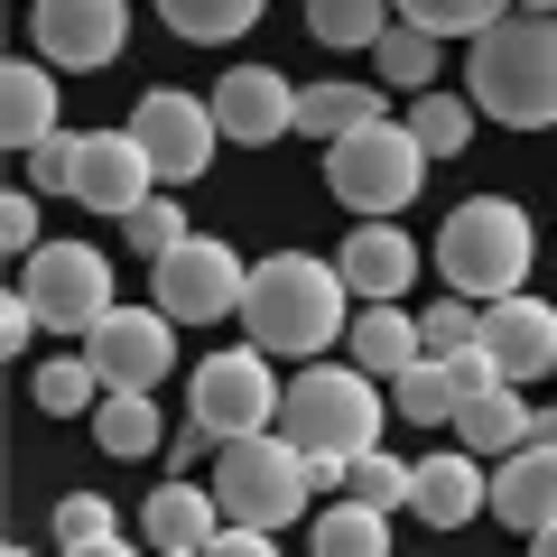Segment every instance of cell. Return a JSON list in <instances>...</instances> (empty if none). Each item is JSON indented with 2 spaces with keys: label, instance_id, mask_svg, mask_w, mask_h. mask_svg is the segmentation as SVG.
<instances>
[{
  "label": "cell",
  "instance_id": "1",
  "mask_svg": "<svg viewBox=\"0 0 557 557\" xmlns=\"http://www.w3.org/2000/svg\"><path fill=\"white\" fill-rule=\"evenodd\" d=\"M278 437L317 465V493H344V465L381 446V391L354 362H307L278 399Z\"/></svg>",
  "mask_w": 557,
  "mask_h": 557
},
{
  "label": "cell",
  "instance_id": "2",
  "mask_svg": "<svg viewBox=\"0 0 557 557\" xmlns=\"http://www.w3.org/2000/svg\"><path fill=\"white\" fill-rule=\"evenodd\" d=\"M344 307H354V288H344L335 260H317V251H270V260L251 270L242 325H251L260 354H325V344L344 335Z\"/></svg>",
  "mask_w": 557,
  "mask_h": 557
},
{
  "label": "cell",
  "instance_id": "3",
  "mask_svg": "<svg viewBox=\"0 0 557 557\" xmlns=\"http://www.w3.org/2000/svg\"><path fill=\"white\" fill-rule=\"evenodd\" d=\"M465 75H474V112L511 121V131L557 121V20L548 10L493 20L474 47H465Z\"/></svg>",
  "mask_w": 557,
  "mask_h": 557
},
{
  "label": "cell",
  "instance_id": "4",
  "mask_svg": "<svg viewBox=\"0 0 557 557\" xmlns=\"http://www.w3.org/2000/svg\"><path fill=\"white\" fill-rule=\"evenodd\" d=\"M530 251H539V233H530V214H520L511 196H465L456 214H446V233H437V270H446V288H456V298H474V307L520 298Z\"/></svg>",
  "mask_w": 557,
  "mask_h": 557
},
{
  "label": "cell",
  "instance_id": "5",
  "mask_svg": "<svg viewBox=\"0 0 557 557\" xmlns=\"http://www.w3.org/2000/svg\"><path fill=\"white\" fill-rule=\"evenodd\" d=\"M214 502H223L233 530H288V520L317 502V465L278 437V428L233 437V446H223V465H214Z\"/></svg>",
  "mask_w": 557,
  "mask_h": 557
},
{
  "label": "cell",
  "instance_id": "6",
  "mask_svg": "<svg viewBox=\"0 0 557 557\" xmlns=\"http://www.w3.org/2000/svg\"><path fill=\"white\" fill-rule=\"evenodd\" d=\"M418 177H428V149H418L409 121H362V131L325 139V186H335V205H354V214H399V205L418 196Z\"/></svg>",
  "mask_w": 557,
  "mask_h": 557
},
{
  "label": "cell",
  "instance_id": "7",
  "mask_svg": "<svg viewBox=\"0 0 557 557\" xmlns=\"http://www.w3.org/2000/svg\"><path fill=\"white\" fill-rule=\"evenodd\" d=\"M278 372L260 344H233V354H205V372L186 381V428H205L214 446L233 437H260V428H278Z\"/></svg>",
  "mask_w": 557,
  "mask_h": 557
},
{
  "label": "cell",
  "instance_id": "8",
  "mask_svg": "<svg viewBox=\"0 0 557 557\" xmlns=\"http://www.w3.org/2000/svg\"><path fill=\"white\" fill-rule=\"evenodd\" d=\"M20 298L38 307L47 335H94L102 317H112V260L94 251V242H47V251L20 260Z\"/></svg>",
  "mask_w": 557,
  "mask_h": 557
},
{
  "label": "cell",
  "instance_id": "9",
  "mask_svg": "<svg viewBox=\"0 0 557 557\" xmlns=\"http://www.w3.org/2000/svg\"><path fill=\"white\" fill-rule=\"evenodd\" d=\"M159 270V307L177 325H214V317H242V298H251V270L233 260V242H214V233H186L168 260H149Z\"/></svg>",
  "mask_w": 557,
  "mask_h": 557
},
{
  "label": "cell",
  "instance_id": "10",
  "mask_svg": "<svg viewBox=\"0 0 557 557\" xmlns=\"http://www.w3.org/2000/svg\"><path fill=\"white\" fill-rule=\"evenodd\" d=\"M131 131H139V149H149V168H159V186H196L205 159H214V139H223V121H214V102L159 84V94H139Z\"/></svg>",
  "mask_w": 557,
  "mask_h": 557
},
{
  "label": "cell",
  "instance_id": "11",
  "mask_svg": "<svg viewBox=\"0 0 557 557\" xmlns=\"http://www.w3.org/2000/svg\"><path fill=\"white\" fill-rule=\"evenodd\" d=\"M168 307H112V317L84 335V354H94L102 391H159L168 362H177V344H168Z\"/></svg>",
  "mask_w": 557,
  "mask_h": 557
},
{
  "label": "cell",
  "instance_id": "12",
  "mask_svg": "<svg viewBox=\"0 0 557 557\" xmlns=\"http://www.w3.org/2000/svg\"><path fill=\"white\" fill-rule=\"evenodd\" d=\"M28 38H38V57L57 65H112L121 38H131V0H38L28 10Z\"/></svg>",
  "mask_w": 557,
  "mask_h": 557
},
{
  "label": "cell",
  "instance_id": "13",
  "mask_svg": "<svg viewBox=\"0 0 557 557\" xmlns=\"http://www.w3.org/2000/svg\"><path fill=\"white\" fill-rule=\"evenodd\" d=\"M149 186H159V168H149V149H139V131H84V149H75V205H94V214H131V205H149Z\"/></svg>",
  "mask_w": 557,
  "mask_h": 557
},
{
  "label": "cell",
  "instance_id": "14",
  "mask_svg": "<svg viewBox=\"0 0 557 557\" xmlns=\"http://www.w3.org/2000/svg\"><path fill=\"white\" fill-rule=\"evenodd\" d=\"M483 354L502 362V381H539V372H557V307L548 298H493L483 307Z\"/></svg>",
  "mask_w": 557,
  "mask_h": 557
},
{
  "label": "cell",
  "instance_id": "15",
  "mask_svg": "<svg viewBox=\"0 0 557 557\" xmlns=\"http://www.w3.org/2000/svg\"><path fill=\"white\" fill-rule=\"evenodd\" d=\"M214 121H223V139H242V149H270V139L298 131V94H288L270 65H233V75L214 84Z\"/></svg>",
  "mask_w": 557,
  "mask_h": 557
},
{
  "label": "cell",
  "instance_id": "16",
  "mask_svg": "<svg viewBox=\"0 0 557 557\" xmlns=\"http://www.w3.org/2000/svg\"><path fill=\"white\" fill-rule=\"evenodd\" d=\"M335 270H344V288H354L362 307H399V288L418 278V242L399 233L391 214H381V223H354L344 251H335Z\"/></svg>",
  "mask_w": 557,
  "mask_h": 557
},
{
  "label": "cell",
  "instance_id": "17",
  "mask_svg": "<svg viewBox=\"0 0 557 557\" xmlns=\"http://www.w3.org/2000/svg\"><path fill=\"white\" fill-rule=\"evenodd\" d=\"M483 502H493L483 456H418V465H409V511L428 520V530H465Z\"/></svg>",
  "mask_w": 557,
  "mask_h": 557
},
{
  "label": "cell",
  "instance_id": "18",
  "mask_svg": "<svg viewBox=\"0 0 557 557\" xmlns=\"http://www.w3.org/2000/svg\"><path fill=\"white\" fill-rule=\"evenodd\" d=\"M139 530H149V548H159V557H205L223 539V502L196 493V483H168V493H149Z\"/></svg>",
  "mask_w": 557,
  "mask_h": 557
},
{
  "label": "cell",
  "instance_id": "19",
  "mask_svg": "<svg viewBox=\"0 0 557 557\" xmlns=\"http://www.w3.org/2000/svg\"><path fill=\"white\" fill-rule=\"evenodd\" d=\"M493 511L511 520V530H548V520H557V437H530L520 456H502Z\"/></svg>",
  "mask_w": 557,
  "mask_h": 557
},
{
  "label": "cell",
  "instance_id": "20",
  "mask_svg": "<svg viewBox=\"0 0 557 557\" xmlns=\"http://www.w3.org/2000/svg\"><path fill=\"white\" fill-rule=\"evenodd\" d=\"M344 344H354V372H372V381H399L418 354H428V344H418V317H409V307H362Z\"/></svg>",
  "mask_w": 557,
  "mask_h": 557
},
{
  "label": "cell",
  "instance_id": "21",
  "mask_svg": "<svg viewBox=\"0 0 557 557\" xmlns=\"http://www.w3.org/2000/svg\"><path fill=\"white\" fill-rule=\"evenodd\" d=\"M0 139H10V149H38V139H57V75H47V65H10V75H0Z\"/></svg>",
  "mask_w": 557,
  "mask_h": 557
},
{
  "label": "cell",
  "instance_id": "22",
  "mask_svg": "<svg viewBox=\"0 0 557 557\" xmlns=\"http://www.w3.org/2000/svg\"><path fill=\"white\" fill-rule=\"evenodd\" d=\"M456 437H465V456H520V446L539 437V418L520 409V391L502 381V391H483V399L456 409Z\"/></svg>",
  "mask_w": 557,
  "mask_h": 557
},
{
  "label": "cell",
  "instance_id": "23",
  "mask_svg": "<svg viewBox=\"0 0 557 557\" xmlns=\"http://www.w3.org/2000/svg\"><path fill=\"white\" fill-rule=\"evenodd\" d=\"M391 409L409 418V428H456L465 399H456V381H446V362H437V354H418L409 372L391 381Z\"/></svg>",
  "mask_w": 557,
  "mask_h": 557
},
{
  "label": "cell",
  "instance_id": "24",
  "mask_svg": "<svg viewBox=\"0 0 557 557\" xmlns=\"http://www.w3.org/2000/svg\"><path fill=\"white\" fill-rule=\"evenodd\" d=\"M307 28H317V47H381L391 38V0H307Z\"/></svg>",
  "mask_w": 557,
  "mask_h": 557
},
{
  "label": "cell",
  "instance_id": "25",
  "mask_svg": "<svg viewBox=\"0 0 557 557\" xmlns=\"http://www.w3.org/2000/svg\"><path fill=\"white\" fill-rule=\"evenodd\" d=\"M317 557H391V511H372V502L317 511Z\"/></svg>",
  "mask_w": 557,
  "mask_h": 557
},
{
  "label": "cell",
  "instance_id": "26",
  "mask_svg": "<svg viewBox=\"0 0 557 557\" xmlns=\"http://www.w3.org/2000/svg\"><path fill=\"white\" fill-rule=\"evenodd\" d=\"M94 446H102V456H149V446H159V409H149V391H102Z\"/></svg>",
  "mask_w": 557,
  "mask_h": 557
},
{
  "label": "cell",
  "instance_id": "27",
  "mask_svg": "<svg viewBox=\"0 0 557 557\" xmlns=\"http://www.w3.org/2000/svg\"><path fill=\"white\" fill-rule=\"evenodd\" d=\"M159 20L177 28V38H196V47H233L242 28L260 20V0H159Z\"/></svg>",
  "mask_w": 557,
  "mask_h": 557
},
{
  "label": "cell",
  "instance_id": "28",
  "mask_svg": "<svg viewBox=\"0 0 557 557\" xmlns=\"http://www.w3.org/2000/svg\"><path fill=\"white\" fill-rule=\"evenodd\" d=\"M362 121H381V102L362 94V84H307L298 94V131H317V139H344V131H362Z\"/></svg>",
  "mask_w": 557,
  "mask_h": 557
},
{
  "label": "cell",
  "instance_id": "29",
  "mask_svg": "<svg viewBox=\"0 0 557 557\" xmlns=\"http://www.w3.org/2000/svg\"><path fill=\"white\" fill-rule=\"evenodd\" d=\"M38 409L47 418H75V409H102V372H94V354H57V362H38Z\"/></svg>",
  "mask_w": 557,
  "mask_h": 557
},
{
  "label": "cell",
  "instance_id": "30",
  "mask_svg": "<svg viewBox=\"0 0 557 557\" xmlns=\"http://www.w3.org/2000/svg\"><path fill=\"white\" fill-rule=\"evenodd\" d=\"M409 131H418V149H428V159H456L465 139H474V102H456V94H418Z\"/></svg>",
  "mask_w": 557,
  "mask_h": 557
},
{
  "label": "cell",
  "instance_id": "31",
  "mask_svg": "<svg viewBox=\"0 0 557 557\" xmlns=\"http://www.w3.org/2000/svg\"><path fill=\"white\" fill-rule=\"evenodd\" d=\"M372 57H381V84H409V94H418V84L437 75V28H418V20H399L391 38L372 47Z\"/></svg>",
  "mask_w": 557,
  "mask_h": 557
},
{
  "label": "cell",
  "instance_id": "32",
  "mask_svg": "<svg viewBox=\"0 0 557 557\" xmlns=\"http://www.w3.org/2000/svg\"><path fill=\"white\" fill-rule=\"evenodd\" d=\"M399 20L437 28V38H483L502 20V0H399Z\"/></svg>",
  "mask_w": 557,
  "mask_h": 557
},
{
  "label": "cell",
  "instance_id": "33",
  "mask_svg": "<svg viewBox=\"0 0 557 557\" xmlns=\"http://www.w3.org/2000/svg\"><path fill=\"white\" fill-rule=\"evenodd\" d=\"M344 502H372V511L409 502V465L381 456V446H372V456H354V465H344Z\"/></svg>",
  "mask_w": 557,
  "mask_h": 557
},
{
  "label": "cell",
  "instance_id": "34",
  "mask_svg": "<svg viewBox=\"0 0 557 557\" xmlns=\"http://www.w3.org/2000/svg\"><path fill=\"white\" fill-rule=\"evenodd\" d=\"M418 344H428V354H465V344H483V307L474 298H437L428 317H418Z\"/></svg>",
  "mask_w": 557,
  "mask_h": 557
},
{
  "label": "cell",
  "instance_id": "35",
  "mask_svg": "<svg viewBox=\"0 0 557 557\" xmlns=\"http://www.w3.org/2000/svg\"><path fill=\"white\" fill-rule=\"evenodd\" d=\"M121 223H131V251H139V260H168V251H177V242H186V214H177V205H168V196L131 205V214H121Z\"/></svg>",
  "mask_w": 557,
  "mask_h": 557
},
{
  "label": "cell",
  "instance_id": "36",
  "mask_svg": "<svg viewBox=\"0 0 557 557\" xmlns=\"http://www.w3.org/2000/svg\"><path fill=\"white\" fill-rule=\"evenodd\" d=\"M94 539H121L112 530V502H102V493H65L57 502V548H94Z\"/></svg>",
  "mask_w": 557,
  "mask_h": 557
},
{
  "label": "cell",
  "instance_id": "37",
  "mask_svg": "<svg viewBox=\"0 0 557 557\" xmlns=\"http://www.w3.org/2000/svg\"><path fill=\"white\" fill-rule=\"evenodd\" d=\"M446 362V381H456V399H483V391H502V362L483 354V344H465V354H437ZM520 391V381H511Z\"/></svg>",
  "mask_w": 557,
  "mask_h": 557
},
{
  "label": "cell",
  "instance_id": "38",
  "mask_svg": "<svg viewBox=\"0 0 557 557\" xmlns=\"http://www.w3.org/2000/svg\"><path fill=\"white\" fill-rule=\"evenodd\" d=\"M75 149H84V139H38V149H28V177H38L47 186V196H75Z\"/></svg>",
  "mask_w": 557,
  "mask_h": 557
},
{
  "label": "cell",
  "instance_id": "39",
  "mask_svg": "<svg viewBox=\"0 0 557 557\" xmlns=\"http://www.w3.org/2000/svg\"><path fill=\"white\" fill-rule=\"evenodd\" d=\"M0 242H10V260L47 251V242H38V196H0Z\"/></svg>",
  "mask_w": 557,
  "mask_h": 557
},
{
  "label": "cell",
  "instance_id": "40",
  "mask_svg": "<svg viewBox=\"0 0 557 557\" xmlns=\"http://www.w3.org/2000/svg\"><path fill=\"white\" fill-rule=\"evenodd\" d=\"M205 557H278V530H233V520H223V539Z\"/></svg>",
  "mask_w": 557,
  "mask_h": 557
},
{
  "label": "cell",
  "instance_id": "41",
  "mask_svg": "<svg viewBox=\"0 0 557 557\" xmlns=\"http://www.w3.org/2000/svg\"><path fill=\"white\" fill-rule=\"evenodd\" d=\"M28 335H38V307H28L20 288H10V307H0V344H10V354H20Z\"/></svg>",
  "mask_w": 557,
  "mask_h": 557
},
{
  "label": "cell",
  "instance_id": "42",
  "mask_svg": "<svg viewBox=\"0 0 557 557\" xmlns=\"http://www.w3.org/2000/svg\"><path fill=\"white\" fill-rule=\"evenodd\" d=\"M57 557H131V539H94V548H57Z\"/></svg>",
  "mask_w": 557,
  "mask_h": 557
},
{
  "label": "cell",
  "instance_id": "43",
  "mask_svg": "<svg viewBox=\"0 0 557 557\" xmlns=\"http://www.w3.org/2000/svg\"><path fill=\"white\" fill-rule=\"evenodd\" d=\"M530 557H557V520H548V530H530Z\"/></svg>",
  "mask_w": 557,
  "mask_h": 557
},
{
  "label": "cell",
  "instance_id": "44",
  "mask_svg": "<svg viewBox=\"0 0 557 557\" xmlns=\"http://www.w3.org/2000/svg\"><path fill=\"white\" fill-rule=\"evenodd\" d=\"M520 10H557V0H520Z\"/></svg>",
  "mask_w": 557,
  "mask_h": 557
},
{
  "label": "cell",
  "instance_id": "45",
  "mask_svg": "<svg viewBox=\"0 0 557 557\" xmlns=\"http://www.w3.org/2000/svg\"><path fill=\"white\" fill-rule=\"evenodd\" d=\"M10 557H28V548H10Z\"/></svg>",
  "mask_w": 557,
  "mask_h": 557
}]
</instances>
